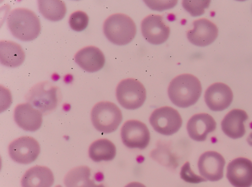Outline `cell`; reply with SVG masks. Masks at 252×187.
Wrapping results in <instances>:
<instances>
[{"label": "cell", "instance_id": "obj_1", "mask_svg": "<svg viewBox=\"0 0 252 187\" xmlns=\"http://www.w3.org/2000/svg\"><path fill=\"white\" fill-rule=\"evenodd\" d=\"M202 93L200 82L195 76L182 74L175 77L168 88V95L172 102L181 108L194 105Z\"/></svg>", "mask_w": 252, "mask_h": 187}, {"label": "cell", "instance_id": "obj_2", "mask_svg": "<svg viewBox=\"0 0 252 187\" xmlns=\"http://www.w3.org/2000/svg\"><path fill=\"white\" fill-rule=\"evenodd\" d=\"M7 24L13 35L24 41L34 39L41 31L38 17L34 12L25 8L12 10L8 15Z\"/></svg>", "mask_w": 252, "mask_h": 187}, {"label": "cell", "instance_id": "obj_3", "mask_svg": "<svg viewBox=\"0 0 252 187\" xmlns=\"http://www.w3.org/2000/svg\"><path fill=\"white\" fill-rule=\"evenodd\" d=\"M103 32L106 38L117 45H125L135 37L136 27L133 20L127 15L117 13L110 15L105 21Z\"/></svg>", "mask_w": 252, "mask_h": 187}, {"label": "cell", "instance_id": "obj_4", "mask_svg": "<svg viewBox=\"0 0 252 187\" xmlns=\"http://www.w3.org/2000/svg\"><path fill=\"white\" fill-rule=\"evenodd\" d=\"M59 88L49 81H43L34 85L26 95L27 103L47 114L55 110L60 100Z\"/></svg>", "mask_w": 252, "mask_h": 187}, {"label": "cell", "instance_id": "obj_5", "mask_svg": "<svg viewBox=\"0 0 252 187\" xmlns=\"http://www.w3.org/2000/svg\"><path fill=\"white\" fill-rule=\"evenodd\" d=\"M91 115L95 128L104 133L115 131L123 119L120 108L115 103L109 101L96 103L93 107Z\"/></svg>", "mask_w": 252, "mask_h": 187}, {"label": "cell", "instance_id": "obj_6", "mask_svg": "<svg viewBox=\"0 0 252 187\" xmlns=\"http://www.w3.org/2000/svg\"><path fill=\"white\" fill-rule=\"evenodd\" d=\"M116 94L119 104L129 110L139 108L146 98V91L144 85L133 78L121 81L116 88Z\"/></svg>", "mask_w": 252, "mask_h": 187}, {"label": "cell", "instance_id": "obj_7", "mask_svg": "<svg viewBox=\"0 0 252 187\" xmlns=\"http://www.w3.org/2000/svg\"><path fill=\"white\" fill-rule=\"evenodd\" d=\"M149 121L155 131L164 135H171L177 132L182 125L178 111L169 106L155 109L152 113Z\"/></svg>", "mask_w": 252, "mask_h": 187}, {"label": "cell", "instance_id": "obj_8", "mask_svg": "<svg viewBox=\"0 0 252 187\" xmlns=\"http://www.w3.org/2000/svg\"><path fill=\"white\" fill-rule=\"evenodd\" d=\"M121 136L124 144L130 149L143 150L149 144L150 134L146 125L138 120H129L123 125Z\"/></svg>", "mask_w": 252, "mask_h": 187}, {"label": "cell", "instance_id": "obj_9", "mask_svg": "<svg viewBox=\"0 0 252 187\" xmlns=\"http://www.w3.org/2000/svg\"><path fill=\"white\" fill-rule=\"evenodd\" d=\"M40 151L38 142L30 136H22L10 143L8 152L10 157L21 164H29L35 161Z\"/></svg>", "mask_w": 252, "mask_h": 187}, {"label": "cell", "instance_id": "obj_10", "mask_svg": "<svg viewBox=\"0 0 252 187\" xmlns=\"http://www.w3.org/2000/svg\"><path fill=\"white\" fill-rule=\"evenodd\" d=\"M141 29L146 41L154 45L165 42L170 32V28L164 21L162 16L157 14H150L144 18Z\"/></svg>", "mask_w": 252, "mask_h": 187}, {"label": "cell", "instance_id": "obj_11", "mask_svg": "<svg viewBox=\"0 0 252 187\" xmlns=\"http://www.w3.org/2000/svg\"><path fill=\"white\" fill-rule=\"evenodd\" d=\"M225 161L223 157L215 151H208L201 155L198 168L201 176L210 181H217L223 176Z\"/></svg>", "mask_w": 252, "mask_h": 187}, {"label": "cell", "instance_id": "obj_12", "mask_svg": "<svg viewBox=\"0 0 252 187\" xmlns=\"http://www.w3.org/2000/svg\"><path fill=\"white\" fill-rule=\"evenodd\" d=\"M226 177L234 187L252 186V161L245 157H238L227 165Z\"/></svg>", "mask_w": 252, "mask_h": 187}, {"label": "cell", "instance_id": "obj_13", "mask_svg": "<svg viewBox=\"0 0 252 187\" xmlns=\"http://www.w3.org/2000/svg\"><path fill=\"white\" fill-rule=\"evenodd\" d=\"M193 29L187 31L188 40L197 46H206L213 43L218 35V29L210 20L201 18L193 22Z\"/></svg>", "mask_w": 252, "mask_h": 187}, {"label": "cell", "instance_id": "obj_14", "mask_svg": "<svg viewBox=\"0 0 252 187\" xmlns=\"http://www.w3.org/2000/svg\"><path fill=\"white\" fill-rule=\"evenodd\" d=\"M230 88L222 83L210 85L206 90L204 99L208 107L212 111H220L226 109L233 100Z\"/></svg>", "mask_w": 252, "mask_h": 187}, {"label": "cell", "instance_id": "obj_15", "mask_svg": "<svg viewBox=\"0 0 252 187\" xmlns=\"http://www.w3.org/2000/svg\"><path fill=\"white\" fill-rule=\"evenodd\" d=\"M14 118L18 125L26 131L38 130L42 123V113L29 103L18 104L15 108Z\"/></svg>", "mask_w": 252, "mask_h": 187}, {"label": "cell", "instance_id": "obj_16", "mask_svg": "<svg viewBox=\"0 0 252 187\" xmlns=\"http://www.w3.org/2000/svg\"><path fill=\"white\" fill-rule=\"evenodd\" d=\"M214 119L207 113L196 114L189 120L187 128L189 137L196 141L206 140L209 133L216 128Z\"/></svg>", "mask_w": 252, "mask_h": 187}, {"label": "cell", "instance_id": "obj_17", "mask_svg": "<svg viewBox=\"0 0 252 187\" xmlns=\"http://www.w3.org/2000/svg\"><path fill=\"white\" fill-rule=\"evenodd\" d=\"M75 61L84 70L94 72L104 65L105 59L102 51L97 47L89 46L79 50L75 55Z\"/></svg>", "mask_w": 252, "mask_h": 187}, {"label": "cell", "instance_id": "obj_18", "mask_svg": "<svg viewBox=\"0 0 252 187\" xmlns=\"http://www.w3.org/2000/svg\"><path fill=\"white\" fill-rule=\"evenodd\" d=\"M248 119L247 113L240 109L229 112L221 123V129L227 136L232 139L242 137L246 133L244 122Z\"/></svg>", "mask_w": 252, "mask_h": 187}, {"label": "cell", "instance_id": "obj_19", "mask_svg": "<svg viewBox=\"0 0 252 187\" xmlns=\"http://www.w3.org/2000/svg\"><path fill=\"white\" fill-rule=\"evenodd\" d=\"M54 182L52 171L47 167L35 166L28 169L21 180L22 187H51Z\"/></svg>", "mask_w": 252, "mask_h": 187}, {"label": "cell", "instance_id": "obj_20", "mask_svg": "<svg viewBox=\"0 0 252 187\" xmlns=\"http://www.w3.org/2000/svg\"><path fill=\"white\" fill-rule=\"evenodd\" d=\"M25 59V54L20 45L12 41L0 42V60L1 63L10 67L21 65Z\"/></svg>", "mask_w": 252, "mask_h": 187}, {"label": "cell", "instance_id": "obj_21", "mask_svg": "<svg viewBox=\"0 0 252 187\" xmlns=\"http://www.w3.org/2000/svg\"><path fill=\"white\" fill-rule=\"evenodd\" d=\"M91 169L87 166H80L69 171L64 178L66 187H105L96 185L90 179Z\"/></svg>", "mask_w": 252, "mask_h": 187}, {"label": "cell", "instance_id": "obj_22", "mask_svg": "<svg viewBox=\"0 0 252 187\" xmlns=\"http://www.w3.org/2000/svg\"><path fill=\"white\" fill-rule=\"evenodd\" d=\"M116 155L115 145L107 139H100L94 141L89 149V156L95 162L112 160Z\"/></svg>", "mask_w": 252, "mask_h": 187}, {"label": "cell", "instance_id": "obj_23", "mask_svg": "<svg viewBox=\"0 0 252 187\" xmlns=\"http://www.w3.org/2000/svg\"><path fill=\"white\" fill-rule=\"evenodd\" d=\"M38 8L42 16L52 21L62 19L66 12L64 1L59 0H40L38 1Z\"/></svg>", "mask_w": 252, "mask_h": 187}, {"label": "cell", "instance_id": "obj_24", "mask_svg": "<svg viewBox=\"0 0 252 187\" xmlns=\"http://www.w3.org/2000/svg\"><path fill=\"white\" fill-rule=\"evenodd\" d=\"M210 3V0H185L182 1L183 7L192 16L202 15L205 12V9L209 7Z\"/></svg>", "mask_w": 252, "mask_h": 187}, {"label": "cell", "instance_id": "obj_25", "mask_svg": "<svg viewBox=\"0 0 252 187\" xmlns=\"http://www.w3.org/2000/svg\"><path fill=\"white\" fill-rule=\"evenodd\" d=\"M89 23L87 14L82 11H77L72 13L69 19L70 28L74 31H80L85 30Z\"/></svg>", "mask_w": 252, "mask_h": 187}, {"label": "cell", "instance_id": "obj_26", "mask_svg": "<svg viewBox=\"0 0 252 187\" xmlns=\"http://www.w3.org/2000/svg\"><path fill=\"white\" fill-rule=\"evenodd\" d=\"M180 176L184 181L191 184H198L206 181L204 178L195 174L192 171L190 163L188 161L185 162L181 167Z\"/></svg>", "mask_w": 252, "mask_h": 187}, {"label": "cell", "instance_id": "obj_27", "mask_svg": "<svg viewBox=\"0 0 252 187\" xmlns=\"http://www.w3.org/2000/svg\"><path fill=\"white\" fill-rule=\"evenodd\" d=\"M125 187H146L143 184L139 183V182H132L128 184H127L126 186Z\"/></svg>", "mask_w": 252, "mask_h": 187}, {"label": "cell", "instance_id": "obj_28", "mask_svg": "<svg viewBox=\"0 0 252 187\" xmlns=\"http://www.w3.org/2000/svg\"><path fill=\"white\" fill-rule=\"evenodd\" d=\"M247 140L248 143L252 146V132L250 134Z\"/></svg>", "mask_w": 252, "mask_h": 187}, {"label": "cell", "instance_id": "obj_29", "mask_svg": "<svg viewBox=\"0 0 252 187\" xmlns=\"http://www.w3.org/2000/svg\"><path fill=\"white\" fill-rule=\"evenodd\" d=\"M55 187H62L61 186H60V185H58V186H57Z\"/></svg>", "mask_w": 252, "mask_h": 187}]
</instances>
